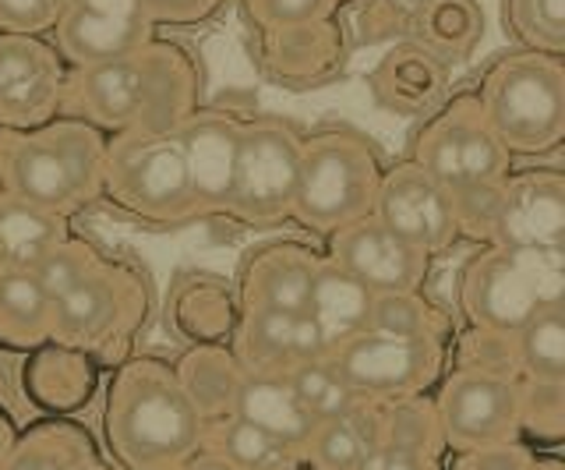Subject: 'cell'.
<instances>
[{"mask_svg":"<svg viewBox=\"0 0 565 470\" xmlns=\"http://www.w3.org/2000/svg\"><path fill=\"white\" fill-rule=\"evenodd\" d=\"M194 67L177 46L141 43L131 54L78 67L75 96L88 120L114 131H173L191 117Z\"/></svg>","mask_w":565,"mask_h":470,"instance_id":"1","label":"cell"},{"mask_svg":"<svg viewBox=\"0 0 565 470\" xmlns=\"http://www.w3.org/2000/svg\"><path fill=\"white\" fill-rule=\"evenodd\" d=\"M509 152L488 128L481 103L459 99L420 135L417 167L449 191L459 226H488L491 205L505 181Z\"/></svg>","mask_w":565,"mask_h":470,"instance_id":"2","label":"cell"},{"mask_svg":"<svg viewBox=\"0 0 565 470\" xmlns=\"http://www.w3.org/2000/svg\"><path fill=\"white\" fill-rule=\"evenodd\" d=\"M106 142L85 120L29 128L8 156V191L50 213L93 202L103 188Z\"/></svg>","mask_w":565,"mask_h":470,"instance_id":"3","label":"cell"},{"mask_svg":"<svg viewBox=\"0 0 565 470\" xmlns=\"http://www.w3.org/2000/svg\"><path fill=\"white\" fill-rule=\"evenodd\" d=\"M481 114L505 152H547L565 131V75L562 57L512 54L499 61L484 78Z\"/></svg>","mask_w":565,"mask_h":470,"instance_id":"4","label":"cell"},{"mask_svg":"<svg viewBox=\"0 0 565 470\" xmlns=\"http://www.w3.org/2000/svg\"><path fill=\"white\" fill-rule=\"evenodd\" d=\"M382 167L364 138L322 131L300 146V170L290 213L311 231L335 234L375 209Z\"/></svg>","mask_w":565,"mask_h":470,"instance_id":"5","label":"cell"},{"mask_svg":"<svg viewBox=\"0 0 565 470\" xmlns=\"http://www.w3.org/2000/svg\"><path fill=\"white\" fill-rule=\"evenodd\" d=\"M199 431L202 414L177 378L141 364L120 378L110 407V435L128 463L146 470L167 467L191 452Z\"/></svg>","mask_w":565,"mask_h":470,"instance_id":"6","label":"cell"},{"mask_svg":"<svg viewBox=\"0 0 565 470\" xmlns=\"http://www.w3.org/2000/svg\"><path fill=\"white\" fill-rule=\"evenodd\" d=\"M562 248H494L467 269L463 301L491 333H516L541 308L562 305Z\"/></svg>","mask_w":565,"mask_h":470,"instance_id":"7","label":"cell"},{"mask_svg":"<svg viewBox=\"0 0 565 470\" xmlns=\"http://www.w3.org/2000/svg\"><path fill=\"white\" fill-rule=\"evenodd\" d=\"M103 184L120 205L149 220H181L194 213L184 152L173 131H124L106 146Z\"/></svg>","mask_w":565,"mask_h":470,"instance_id":"8","label":"cell"},{"mask_svg":"<svg viewBox=\"0 0 565 470\" xmlns=\"http://www.w3.org/2000/svg\"><path fill=\"white\" fill-rule=\"evenodd\" d=\"M300 138L279 120L241 125L237 173L230 213L247 223H276L290 216L300 170Z\"/></svg>","mask_w":565,"mask_h":470,"instance_id":"9","label":"cell"},{"mask_svg":"<svg viewBox=\"0 0 565 470\" xmlns=\"http://www.w3.org/2000/svg\"><path fill=\"white\" fill-rule=\"evenodd\" d=\"M329 361L358 396H406L435 378L441 354L435 337H388L364 329L335 346Z\"/></svg>","mask_w":565,"mask_h":470,"instance_id":"10","label":"cell"},{"mask_svg":"<svg viewBox=\"0 0 565 470\" xmlns=\"http://www.w3.org/2000/svg\"><path fill=\"white\" fill-rule=\"evenodd\" d=\"M67 64L32 32H0V125L40 128L61 110Z\"/></svg>","mask_w":565,"mask_h":470,"instance_id":"11","label":"cell"},{"mask_svg":"<svg viewBox=\"0 0 565 470\" xmlns=\"http://www.w3.org/2000/svg\"><path fill=\"white\" fill-rule=\"evenodd\" d=\"M57 50L75 67L131 54L152 40L146 0H64L57 19Z\"/></svg>","mask_w":565,"mask_h":470,"instance_id":"12","label":"cell"},{"mask_svg":"<svg viewBox=\"0 0 565 470\" xmlns=\"http://www.w3.org/2000/svg\"><path fill=\"white\" fill-rule=\"evenodd\" d=\"M428 252H420L406 237L367 213L332 234V263L343 266L350 276L371 293H406L417 290L428 273Z\"/></svg>","mask_w":565,"mask_h":470,"instance_id":"13","label":"cell"},{"mask_svg":"<svg viewBox=\"0 0 565 470\" xmlns=\"http://www.w3.org/2000/svg\"><path fill=\"white\" fill-rule=\"evenodd\" d=\"M388 231H396L420 252H441L459 234V216L449 191L428 178L417 163H403L382 173L375 209Z\"/></svg>","mask_w":565,"mask_h":470,"instance_id":"14","label":"cell"},{"mask_svg":"<svg viewBox=\"0 0 565 470\" xmlns=\"http://www.w3.org/2000/svg\"><path fill=\"white\" fill-rule=\"evenodd\" d=\"M488 234L494 248H562L565 184L555 170L502 181L491 205Z\"/></svg>","mask_w":565,"mask_h":470,"instance_id":"15","label":"cell"},{"mask_svg":"<svg viewBox=\"0 0 565 470\" xmlns=\"http://www.w3.org/2000/svg\"><path fill=\"white\" fill-rule=\"evenodd\" d=\"M438 414L449 442L481 449L502 442L520 425L523 399L505 378L491 372H456L441 389Z\"/></svg>","mask_w":565,"mask_h":470,"instance_id":"16","label":"cell"},{"mask_svg":"<svg viewBox=\"0 0 565 470\" xmlns=\"http://www.w3.org/2000/svg\"><path fill=\"white\" fill-rule=\"evenodd\" d=\"M184 152L194 209H230L237 173L241 125L226 114H191L173 128Z\"/></svg>","mask_w":565,"mask_h":470,"instance_id":"17","label":"cell"},{"mask_svg":"<svg viewBox=\"0 0 565 470\" xmlns=\"http://www.w3.org/2000/svg\"><path fill=\"white\" fill-rule=\"evenodd\" d=\"M234 414L290 449H308L318 417L305 410L282 372H247L237 382Z\"/></svg>","mask_w":565,"mask_h":470,"instance_id":"18","label":"cell"},{"mask_svg":"<svg viewBox=\"0 0 565 470\" xmlns=\"http://www.w3.org/2000/svg\"><path fill=\"white\" fill-rule=\"evenodd\" d=\"M375 96L393 110L420 114L446 89V64L424 43H403L396 50H388L382 64L371 75Z\"/></svg>","mask_w":565,"mask_h":470,"instance_id":"19","label":"cell"},{"mask_svg":"<svg viewBox=\"0 0 565 470\" xmlns=\"http://www.w3.org/2000/svg\"><path fill=\"white\" fill-rule=\"evenodd\" d=\"M371 308H375V293H371L358 276H350L343 266L329 263L315 266V280L308 293V316L322 325L332 351L350 337L371 329Z\"/></svg>","mask_w":565,"mask_h":470,"instance_id":"20","label":"cell"},{"mask_svg":"<svg viewBox=\"0 0 565 470\" xmlns=\"http://www.w3.org/2000/svg\"><path fill=\"white\" fill-rule=\"evenodd\" d=\"M315 266H318V258H311L305 252H265V255H258L252 273H247V284H244V305L300 316V311L308 308Z\"/></svg>","mask_w":565,"mask_h":470,"instance_id":"21","label":"cell"},{"mask_svg":"<svg viewBox=\"0 0 565 470\" xmlns=\"http://www.w3.org/2000/svg\"><path fill=\"white\" fill-rule=\"evenodd\" d=\"M64 241L61 213L18 195H0V269H32Z\"/></svg>","mask_w":565,"mask_h":470,"instance_id":"22","label":"cell"},{"mask_svg":"<svg viewBox=\"0 0 565 470\" xmlns=\"http://www.w3.org/2000/svg\"><path fill=\"white\" fill-rule=\"evenodd\" d=\"M379 428L382 425L361 404L340 417L318 421L308 442L315 467L318 470H361L371 452L382 446Z\"/></svg>","mask_w":565,"mask_h":470,"instance_id":"23","label":"cell"},{"mask_svg":"<svg viewBox=\"0 0 565 470\" xmlns=\"http://www.w3.org/2000/svg\"><path fill=\"white\" fill-rule=\"evenodd\" d=\"M114 311H117L114 290L106 287V280L88 273L85 280H78L67 293H61V298L53 301L50 329L64 340L82 343V340L106 333V325L114 322Z\"/></svg>","mask_w":565,"mask_h":470,"instance_id":"24","label":"cell"},{"mask_svg":"<svg viewBox=\"0 0 565 470\" xmlns=\"http://www.w3.org/2000/svg\"><path fill=\"white\" fill-rule=\"evenodd\" d=\"M53 301L32 276V269H0V333L35 343L50 333Z\"/></svg>","mask_w":565,"mask_h":470,"instance_id":"25","label":"cell"},{"mask_svg":"<svg viewBox=\"0 0 565 470\" xmlns=\"http://www.w3.org/2000/svg\"><path fill=\"white\" fill-rule=\"evenodd\" d=\"M516 357L526 375L544 386H562L565 378V316L562 305L541 308L516 333Z\"/></svg>","mask_w":565,"mask_h":470,"instance_id":"26","label":"cell"},{"mask_svg":"<svg viewBox=\"0 0 565 470\" xmlns=\"http://www.w3.org/2000/svg\"><path fill=\"white\" fill-rule=\"evenodd\" d=\"M294 316L273 308H247L241 325V361L247 372H287L294 364L290 351Z\"/></svg>","mask_w":565,"mask_h":470,"instance_id":"27","label":"cell"},{"mask_svg":"<svg viewBox=\"0 0 565 470\" xmlns=\"http://www.w3.org/2000/svg\"><path fill=\"white\" fill-rule=\"evenodd\" d=\"M282 375H287L294 396L300 399V404H305L308 414L318 417V421L340 417V414H347V410H353V407L361 404V396L347 386V378L335 372V364L329 357H322V361H297Z\"/></svg>","mask_w":565,"mask_h":470,"instance_id":"28","label":"cell"},{"mask_svg":"<svg viewBox=\"0 0 565 470\" xmlns=\"http://www.w3.org/2000/svg\"><path fill=\"white\" fill-rule=\"evenodd\" d=\"M237 382L241 375L234 372V364L212 351H202L191 361H184V372H181V389L188 393L191 404L199 407V414L234 407Z\"/></svg>","mask_w":565,"mask_h":470,"instance_id":"29","label":"cell"},{"mask_svg":"<svg viewBox=\"0 0 565 470\" xmlns=\"http://www.w3.org/2000/svg\"><path fill=\"white\" fill-rule=\"evenodd\" d=\"M512 25L537 54L562 57L565 50V0H509Z\"/></svg>","mask_w":565,"mask_h":470,"instance_id":"30","label":"cell"},{"mask_svg":"<svg viewBox=\"0 0 565 470\" xmlns=\"http://www.w3.org/2000/svg\"><path fill=\"white\" fill-rule=\"evenodd\" d=\"M223 449L237 470H290V446H282L262 428L241 421V417L226 428Z\"/></svg>","mask_w":565,"mask_h":470,"instance_id":"31","label":"cell"},{"mask_svg":"<svg viewBox=\"0 0 565 470\" xmlns=\"http://www.w3.org/2000/svg\"><path fill=\"white\" fill-rule=\"evenodd\" d=\"M371 329H379V333H388V337H435L431 333V308L417 301L414 290L375 293Z\"/></svg>","mask_w":565,"mask_h":470,"instance_id":"32","label":"cell"},{"mask_svg":"<svg viewBox=\"0 0 565 470\" xmlns=\"http://www.w3.org/2000/svg\"><path fill=\"white\" fill-rule=\"evenodd\" d=\"M335 4H340V0H244L252 22L269 32L318 25L335 11Z\"/></svg>","mask_w":565,"mask_h":470,"instance_id":"33","label":"cell"},{"mask_svg":"<svg viewBox=\"0 0 565 470\" xmlns=\"http://www.w3.org/2000/svg\"><path fill=\"white\" fill-rule=\"evenodd\" d=\"M32 276L46 290V298L57 301L61 293H67L78 280H85V276H88V252H82L75 245H67V241H61L57 248H50L40 258V263L32 266Z\"/></svg>","mask_w":565,"mask_h":470,"instance_id":"34","label":"cell"},{"mask_svg":"<svg viewBox=\"0 0 565 470\" xmlns=\"http://www.w3.org/2000/svg\"><path fill=\"white\" fill-rule=\"evenodd\" d=\"M428 29L435 46L463 50L477 32V8L470 0H435L428 11Z\"/></svg>","mask_w":565,"mask_h":470,"instance_id":"35","label":"cell"},{"mask_svg":"<svg viewBox=\"0 0 565 470\" xmlns=\"http://www.w3.org/2000/svg\"><path fill=\"white\" fill-rule=\"evenodd\" d=\"M64 11V0H0V29L4 32H32L53 29Z\"/></svg>","mask_w":565,"mask_h":470,"instance_id":"36","label":"cell"},{"mask_svg":"<svg viewBox=\"0 0 565 470\" xmlns=\"http://www.w3.org/2000/svg\"><path fill=\"white\" fill-rule=\"evenodd\" d=\"M388 435L382 442L388 446H403V449H417L424 452V446H428V435H431V425H428V410H424L420 404H403L396 407L393 414H388Z\"/></svg>","mask_w":565,"mask_h":470,"instance_id":"37","label":"cell"},{"mask_svg":"<svg viewBox=\"0 0 565 470\" xmlns=\"http://www.w3.org/2000/svg\"><path fill=\"white\" fill-rule=\"evenodd\" d=\"M290 351H294V364L297 361H322L332 354V343L326 340L322 325H318L308 311L294 316V333H290Z\"/></svg>","mask_w":565,"mask_h":470,"instance_id":"38","label":"cell"},{"mask_svg":"<svg viewBox=\"0 0 565 470\" xmlns=\"http://www.w3.org/2000/svg\"><path fill=\"white\" fill-rule=\"evenodd\" d=\"M152 25H181V22H202L205 14L220 8V0H146Z\"/></svg>","mask_w":565,"mask_h":470,"instance_id":"39","label":"cell"},{"mask_svg":"<svg viewBox=\"0 0 565 470\" xmlns=\"http://www.w3.org/2000/svg\"><path fill=\"white\" fill-rule=\"evenodd\" d=\"M463 470H530L526 452L516 446H481L473 457L463 463Z\"/></svg>","mask_w":565,"mask_h":470,"instance_id":"40","label":"cell"},{"mask_svg":"<svg viewBox=\"0 0 565 470\" xmlns=\"http://www.w3.org/2000/svg\"><path fill=\"white\" fill-rule=\"evenodd\" d=\"M361 470H431V463L424 460V452H417V449H403V446H388V442H382V446L364 460Z\"/></svg>","mask_w":565,"mask_h":470,"instance_id":"41","label":"cell"},{"mask_svg":"<svg viewBox=\"0 0 565 470\" xmlns=\"http://www.w3.org/2000/svg\"><path fill=\"white\" fill-rule=\"evenodd\" d=\"M11 470H71L64 463V457H57V452H46V449H32V452H22Z\"/></svg>","mask_w":565,"mask_h":470,"instance_id":"42","label":"cell"},{"mask_svg":"<svg viewBox=\"0 0 565 470\" xmlns=\"http://www.w3.org/2000/svg\"><path fill=\"white\" fill-rule=\"evenodd\" d=\"M191 470H237L226 457H199L191 463Z\"/></svg>","mask_w":565,"mask_h":470,"instance_id":"43","label":"cell"},{"mask_svg":"<svg viewBox=\"0 0 565 470\" xmlns=\"http://www.w3.org/2000/svg\"><path fill=\"white\" fill-rule=\"evenodd\" d=\"M530 470H558L555 463H547V467H530Z\"/></svg>","mask_w":565,"mask_h":470,"instance_id":"44","label":"cell"}]
</instances>
